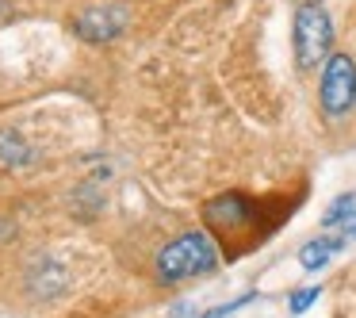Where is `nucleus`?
Instances as JSON below:
<instances>
[{
  "instance_id": "nucleus-6",
  "label": "nucleus",
  "mask_w": 356,
  "mask_h": 318,
  "mask_svg": "<svg viewBox=\"0 0 356 318\" xmlns=\"http://www.w3.org/2000/svg\"><path fill=\"white\" fill-rule=\"evenodd\" d=\"M318 295H322L318 287H302V292H295V295H291V315H302V310H310Z\"/></svg>"
},
{
  "instance_id": "nucleus-5",
  "label": "nucleus",
  "mask_w": 356,
  "mask_h": 318,
  "mask_svg": "<svg viewBox=\"0 0 356 318\" xmlns=\"http://www.w3.org/2000/svg\"><path fill=\"white\" fill-rule=\"evenodd\" d=\"M341 249V238H314V241H307V246L299 249V264L307 272H318V269H325V261H330L333 253Z\"/></svg>"
},
{
  "instance_id": "nucleus-3",
  "label": "nucleus",
  "mask_w": 356,
  "mask_h": 318,
  "mask_svg": "<svg viewBox=\"0 0 356 318\" xmlns=\"http://www.w3.org/2000/svg\"><path fill=\"white\" fill-rule=\"evenodd\" d=\"M318 104L330 119H341L356 104V62L348 54H330L318 85Z\"/></svg>"
},
{
  "instance_id": "nucleus-7",
  "label": "nucleus",
  "mask_w": 356,
  "mask_h": 318,
  "mask_svg": "<svg viewBox=\"0 0 356 318\" xmlns=\"http://www.w3.org/2000/svg\"><path fill=\"white\" fill-rule=\"evenodd\" d=\"M330 230H341L345 238H356V207H353V211H345L341 218H333Z\"/></svg>"
},
{
  "instance_id": "nucleus-4",
  "label": "nucleus",
  "mask_w": 356,
  "mask_h": 318,
  "mask_svg": "<svg viewBox=\"0 0 356 318\" xmlns=\"http://www.w3.org/2000/svg\"><path fill=\"white\" fill-rule=\"evenodd\" d=\"M127 24H131V12H127L123 4H92V8H85V12L73 16V31H77V39L96 42V47L119 39V35L127 31Z\"/></svg>"
},
{
  "instance_id": "nucleus-2",
  "label": "nucleus",
  "mask_w": 356,
  "mask_h": 318,
  "mask_svg": "<svg viewBox=\"0 0 356 318\" xmlns=\"http://www.w3.org/2000/svg\"><path fill=\"white\" fill-rule=\"evenodd\" d=\"M333 42V24L330 12L322 4H299L295 8V62L299 70H314L318 62H325Z\"/></svg>"
},
{
  "instance_id": "nucleus-1",
  "label": "nucleus",
  "mask_w": 356,
  "mask_h": 318,
  "mask_svg": "<svg viewBox=\"0 0 356 318\" xmlns=\"http://www.w3.org/2000/svg\"><path fill=\"white\" fill-rule=\"evenodd\" d=\"M218 264V249H215V238L203 230H192V234H180L177 241L157 253V276L165 284H180V280H192V276H203Z\"/></svg>"
}]
</instances>
